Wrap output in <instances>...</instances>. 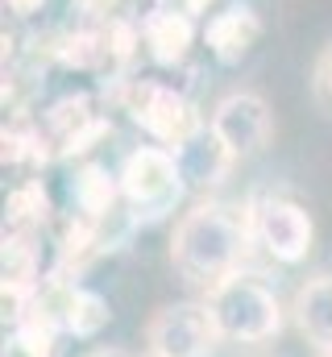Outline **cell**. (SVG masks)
<instances>
[{
  "label": "cell",
  "mask_w": 332,
  "mask_h": 357,
  "mask_svg": "<svg viewBox=\"0 0 332 357\" xmlns=\"http://www.w3.org/2000/svg\"><path fill=\"white\" fill-rule=\"evenodd\" d=\"M253 212L237 204L204 199L179 216L170 233V266L187 287L212 291L246 266L253 250Z\"/></svg>",
  "instance_id": "obj_1"
},
{
  "label": "cell",
  "mask_w": 332,
  "mask_h": 357,
  "mask_svg": "<svg viewBox=\"0 0 332 357\" xmlns=\"http://www.w3.org/2000/svg\"><path fill=\"white\" fill-rule=\"evenodd\" d=\"M204 303H208V312H212L225 341L262 345V341L278 337V328H282V303H278L274 287H266L249 270H237L233 278L212 287Z\"/></svg>",
  "instance_id": "obj_2"
},
{
  "label": "cell",
  "mask_w": 332,
  "mask_h": 357,
  "mask_svg": "<svg viewBox=\"0 0 332 357\" xmlns=\"http://www.w3.org/2000/svg\"><path fill=\"white\" fill-rule=\"evenodd\" d=\"M116 178H121V204L129 208V220H163L187 195V178L179 171V158L170 146L133 150L121 162Z\"/></svg>",
  "instance_id": "obj_3"
},
{
  "label": "cell",
  "mask_w": 332,
  "mask_h": 357,
  "mask_svg": "<svg viewBox=\"0 0 332 357\" xmlns=\"http://www.w3.org/2000/svg\"><path fill=\"white\" fill-rule=\"evenodd\" d=\"M121 104H125V112L133 116L137 129H146L158 146H170V150L183 146L199 125H208V121H199L195 104L174 88V84L150 79V75L129 79V84L121 88Z\"/></svg>",
  "instance_id": "obj_4"
},
{
  "label": "cell",
  "mask_w": 332,
  "mask_h": 357,
  "mask_svg": "<svg viewBox=\"0 0 332 357\" xmlns=\"http://www.w3.org/2000/svg\"><path fill=\"white\" fill-rule=\"evenodd\" d=\"M216 341H220V328L208 303H166L154 312L146 328L150 357H212Z\"/></svg>",
  "instance_id": "obj_5"
},
{
  "label": "cell",
  "mask_w": 332,
  "mask_h": 357,
  "mask_svg": "<svg viewBox=\"0 0 332 357\" xmlns=\"http://www.w3.org/2000/svg\"><path fill=\"white\" fill-rule=\"evenodd\" d=\"M253 212V241L266 250V258L282 262V266H295L312 254V216L295 204V199H282V195H262L249 204Z\"/></svg>",
  "instance_id": "obj_6"
},
{
  "label": "cell",
  "mask_w": 332,
  "mask_h": 357,
  "mask_svg": "<svg viewBox=\"0 0 332 357\" xmlns=\"http://www.w3.org/2000/svg\"><path fill=\"white\" fill-rule=\"evenodd\" d=\"M33 133H38L42 158L54 162V158L83 154L91 142H100V137L108 133V121L96 112V104H91L87 96H63L59 104H50V108L33 121Z\"/></svg>",
  "instance_id": "obj_7"
},
{
  "label": "cell",
  "mask_w": 332,
  "mask_h": 357,
  "mask_svg": "<svg viewBox=\"0 0 332 357\" xmlns=\"http://www.w3.org/2000/svg\"><path fill=\"white\" fill-rule=\"evenodd\" d=\"M208 125H212V133L229 146L233 158L257 154V150L270 142V133H274L270 104H266L257 91H229L225 100H216Z\"/></svg>",
  "instance_id": "obj_8"
},
{
  "label": "cell",
  "mask_w": 332,
  "mask_h": 357,
  "mask_svg": "<svg viewBox=\"0 0 332 357\" xmlns=\"http://www.w3.org/2000/svg\"><path fill=\"white\" fill-rule=\"evenodd\" d=\"M42 299H46V307L54 312V320L63 324V333H71V337H96L104 324H108V299L100 295V291H91V287H80V282H50L46 291H42Z\"/></svg>",
  "instance_id": "obj_9"
},
{
  "label": "cell",
  "mask_w": 332,
  "mask_h": 357,
  "mask_svg": "<svg viewBox=\"0 0 332 357\" xmlns=\"http://www.w3.org/2000/svg\"><path fill=\"white\" fill-rule=\"evenodd\" d=\"M257 38H262V17L253 13V4H225V8L212 13L208 25H204V46H208L212 59L225 63V67L241 63L249 50H253Z\"/></svg>",
  "instance_id": "obj_10"
},
{
  "label": "cell",
  "mask_w": 332,
  "mask_h": 357,
  "mask_svg": "<svg viewBox=\"0 0 332 357\" xmlns=\"http://www.w3.org/2000/svg\"><path fill=\"white\" fill-rule=\"evenodd\" d=\"M174 158H179V171L187 178V191H212L237 162L229 154V146L212 133V125H199L183 146H174Z\"/></svg>",
  "instance_id": "obj_11"
},
{
  "label": "cell",
  "mask_w": 332,
  "mask_h": 357,
  "mask_svg": "<svg viewBox=\"0 0 332 357\" xmlns=\"http://www.w3.org/2000/svg\"><path fill=\"white\" fill-rule=\"evenodd\" d=\"M142 42H146V54H150L158 67H179V63L191 54L195 21L183 17V13L150 8V13L142 17Z\"/></svg>",
  "instance_id": "obj_12"
},
{
  "label": "cell",
  "mask_w": 332,
  "mask_h": 357,
  "mask_svg": "<svg viewBox=\"0 0 332 357\" xmlns=\"http://www.w3.org/2000/svg\"><path fill=\"white\" fill-rule=\"evenodd\" d=\"M295 324L316 345V354H332V274H316L295 291Z\"/></svg>",
  "instance_id": "obj_13"
},
{
  "label": "cell",
  "mask_w": 332,
  "mask_h": 357,
  "mask_svg": "<svg viewBox=\"0 0 332 357\" xmlns=\"http://www.w3.org/2000/svg\"><path fill=\"white\" fill-rule=\"evenodd\" d=\"M71 195H75V208H80L83 216L108 220L116 212V204H121V178L108 175L96 162H87V167H80V175L71 183Z\"/></svg>",
  "instance_id": "obj_14"
},
{
  "label": "cell",
  "mask_w": 332,
  "mask_h": 357,
  "mask_svg": "<svg viewBox=\"0 0 332 357\" xmlns=\"http://www.w3.org/2000/svg\"><path fill=\"white\" fill-rule=\"evenodd\" d=\"M50 220V199H46V187L38 178L21 183L8 204H4V233H42V225Z\"/></svg>",
  "instance_id": "obj_15"
},
{
  "label": "cell",
  "mask_w": 332,
  "mask_h": 357,
  "mask_svg": "<svg viewBox=\"0 0 332 357\" xmlns=\"http://www.w3.org/2000/svg\"><path fill=\"white\" fill-rule=\"evenodd\" d=\"M212 0H154V8H166V13H183V17H199L204 8H208Z\"/></svg>",
  "instance_id": "obj_16"
},
{
  "label": "cell",
  "mask_w": 332,
  "mask_h": 357,
  "mask_svg": "<svg viewBox=\"0 0 332 357\" xmlns=\"http://www.w3.org/2000/svg\"><path fill=\"white\" fill-rule=\"evenodd\" d=\"M320 91H324V96L332 100V54L324 59V63H320Z\"/></svg>",
  "instance_id": "obj_17"
},
{
  "label": "cell",
  "mask_w": 332,
  "mask_h": 357,
  "mask_svg": "<svg viewBox=\"0 0 332 357\" xmlns=\"http://www.w3.org/2000/svg\"><path fill=\"white\" fill-rule=\"evenodd\" d=\"M87 357H133L129 349H96V354H87Z\"/></svg>",
  "instance_id": "obj_18"
},
{
  "label": "cell",
  "mask_w": 332,
  "mask_h": 357,
  "mask_svg": "<svg viewBox=\"0 0 332 357\" xmlns=\"http://www.w3.org/2000/svg\"><path fill=\"white\" fill-rule=\"evenodd\" d=\"M316 357H332V354H316Z\"/></svg>",
  "instance_id": "obj_19"
}]
</instances>
